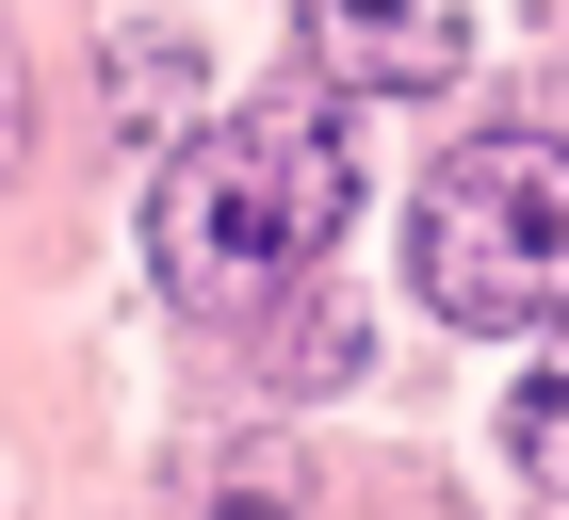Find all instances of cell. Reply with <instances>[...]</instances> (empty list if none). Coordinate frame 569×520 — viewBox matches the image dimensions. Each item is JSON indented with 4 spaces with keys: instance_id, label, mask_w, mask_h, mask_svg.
Instances as JSON below:
<instances>
[{
    "instance_id": "6da1fadb",
    "label": "cell",
    "mask_w": 569,
    "mask_h": 520,
    "mask_svg": "<svg viewBox=\"0 0 569 520\" xmlns=\"http://www.w3.org/2000/svg\"><path fill=\"white\" fill-rule=\"evenodd\" d=\"M342 212H358L342 114H326V98H261V114L196 130V147L147 179V260H163L179 309H261V293H293L309 260L342 244Z\"/></svg>"
},
{
    "instance_id": "7a4b0ae2",
    "label": "cell",
    "mask_w": 569,
    "mask_h": 520,
    "mask_svg": "<svg viewBox=\"0 0 569 520\" xmlns=\"http://www.w3.org/2000/svg\"><path fill=\"white\" fill-rule=\"evenodd\" d=\"M407 293L439 326H553L569 309V130L439 147L423 212H407Z\"/></svg>"
},
{
    "instance_id": "3957f363",
    "label": "cell",
    "mask_w": 569,
    "mask_h": 520,
    "mask_svg": "<svg viewBox=\"0 0 569 520\" xmlns=\"http://www.w3.org/2000/svg\"><path fill=\"white\" fill-rule=\"evenodd\" d=\"M309 33H326V66L375 98H439L456 66H472V0H309Z\"/></svg>"
},
{
    "instance_id": "277c9868",
    "label": "cell",
    "mask_w": 569,
    "mask_h": 520,
    "mask_svg": "<svg viewBox=\"0 0 569 520\" xmlns=\"http://www.w3.org/2000/svg\"><path fill=\"white\" fill-rule=\"evenodd\" d=\"M114 114H131V130L196 114V49H179V33H114Z\"/></svg>"
},
{
    "instance_id": "5b68a950",
    "label": "cell",
    "mask_w": 569,
    "mask_h": 520,
    "mask_svg": "<svg viewBox=\"0 0 569 520\" xmlns=\"http://www.w3.org/2000/svg\"><path fill=\"white\" fill-rule=\"evenodd\" d=\"M505 439H521V472L569 504V358H553V374H521V423H505Z\"/></svg>"
}]
</instances>
